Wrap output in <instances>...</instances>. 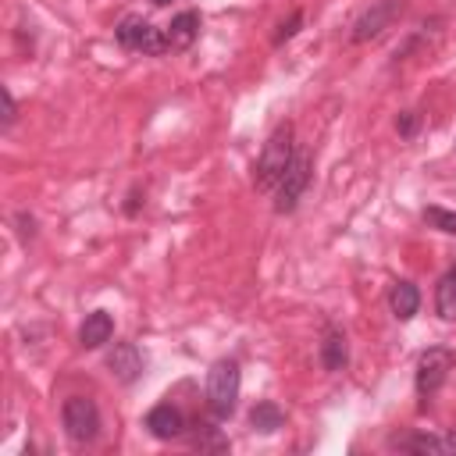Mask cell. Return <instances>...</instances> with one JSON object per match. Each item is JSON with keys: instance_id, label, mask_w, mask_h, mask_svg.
<instances>
[{"instance_id": "6da1fadb", "label": "cell", "mask_w": 456, "mask_h": 456, "mask_svg": "<svg viewBox=\"0 0 456 456\" xmlns=\"http://www.w3.org/2000/svg\"><path fill=\"white\" fill-rule=\"evenodd\" d=\"M292 157H296L292 125L281 121V125L267 135V142H264V150H260V157H256V167H253V182H256V189H260V192H274L278 182H281V175L289 171Z\"/></svg>"}, {"instance_id": "7a4b0ae2", "label": "cell", "mask_w": 456, "mask_h": 456, "mask_svg": "<svg viewBox=\"0 0 456 456\" xmlns=\"http://www.w3.org/2000/svg\"><path fill=\"white\" fill-rule=\"evenodd\" d=\"M239 385H242V374H239V363L235 360H217L210 370H207V406L217 420L232 417L235 406H239Z\"/></svg>"}, {"instance_id": "3957f363", "label": "cell", "mask_w": 456, "mask_h": 456, "mask_svg": "<svg viewBox=\"0 0 456 456\" xmlns=\"http://www.w3.org/2000/svg\"><path fill=\"white\" fill-rule=\"evenodd\" d=\"M61 420H64V435H68L75 445H89V442L100 435V410H96V403L86 399V395L64 399Z\"/></svg>"}, {"instance_id": "277c9868", "label": "cell", "mask_w": 456, "mask_h": 456, "mask_svg": "<svg viewBox=\"0 0 456 456\" xmlns=\"http://www.w3.org/2000/svg\"><path fill=\"white\" fill-rule=\"evenodd\" d=\"M114 36H118V43L125 50H135V53H146V57H157V53L167 50V36L157 25H150L146 18H139V14L121 18L118 28H114Z\"/></svg>"}, {"instance_id": "5b68a950", "label": "cell", "mask_w": 456, "mask_h": 456, "mask_svg": "<svg viewBox=\"0 0 456 456\" xmlns=\"http://www.w3.org/2000/svg\"><path fill=\"white\" fill-rule=\"evenodd\" d=\"M306 185H310V153H306V150H296L289 171L281 175V182H278V189H274V210H278V214L296 210V203H299V196L306 192Z\"/></svg>"}, {"instance_id": "8992f818", "label": "cell", "mask_w": 456, "mask_h": 456, "mask_svg": "<svg viewBox=\"0 0 456 456\" xmlns=\"http://www.w3.org/2000/svg\"><path fill=\"white\" fill-rule=\"evenodd\" d=\"M452 363H456V360H452L449 349H442V346L424 349L420 360H417V392H420V395H435V392L445 385Z\"/></svg>"}, {"instance_id": "52a82bcc", "label": "cell", "mask_w": 456, "mask_h": 456, "mask_svg": "<svg viewBox=\"0 0 456 456\" xmlns=\"http://www.w3.org/2000/svg\"><path fill=\"white\" fill-rule=\"evenodd\" d=\"M403 14V0H374L353 25V43H367V39H378L395 18Z\"/></svg>"}, {"instance_id": "ba28073f", "label": "cell", "mask_w": 456, "mask_h": 456, "mask_svg": "<svg viewBox=\"0 0 456 456\" xmlns=\"http://www.w3.org/2000/svg\"><path fill=\"white\" fill-rule=\"evenodd\" d=\"M107 370L121 381V385H132L139 374H142V353L135 342H118L110 353H107Z\"/></svg>"}, {"instance_id": "9c48e42d", "label": "cell", "mask_w": 456, "mask_h": 456, "mask_svg": "<svg viewBox=\"0 0 456 456\" xmlns=\"http://www.w3.org/2000/svg\"><path fill=\"white\" fill-rule=\"evenodd\" d=\"M146 431H150L153 438H160V442H171V438L185 435V417H182L178 406L160 403V406H153V410L146 413Z\"/></svg>"}, {"instance_id": "30bf717a", "label": "cell", "mask_w": 456, "mask_h": 456, "mask_svg": "<svg viewBox=\"0 0 456 456\" xmlns=\"http://www.w3.org/2000/svg\"><path fill=\"white\" fill-rule=\"evenodd\" d=\"M110 335H114V317H110L107 310H93V314H86V321H82V328H78V342H82L86 349H100V346H107Z\"/></svg>"}, {"instance_id": "8fae6325", "label": "cell", "mask_w": 456, "mask_h": 456, "mask_svg": "<svg viewBox=\"0 0 456 456\" xmlns=\"http://www.w3.org/2000/svg\"><path fill=\"white\" fill-rule=\"evenodd\" d=\"M164 36H167V50H189L196 43V36H200V14L196 11L175 14Z\"/></svg>"}, {"instance_id": "7c38bea8", "label": "cell", "mask_w": 456, "mask_h": 456, "mask_svg": "<svg viewBox=\"0 0 456 456\" xmlns=\"http://www.w3.org/2000/svg\"><path fill=\"white\" fill-rule=\"evenodd\" d=\"M346 360H349L346 335H342L335 324H328L324 335H321V363H324V370H342Z\"/></svg>"}, {"instance_id": "4fadbf2b", "label": "cell", "mask_w": 456, "mask_h": 456, "mask_svg": "<svg viewBox=\"0 0 456 456\" xmlns=\"http://www.w3.org/2000/svg\"><path fill=\"white\" fill-rule=\"evenodd\" d=\"M388 306L399 321H410L417 310H420V289L413 281H395L392 292H388Z\"/></svg>"}, {"instance_id": "5bb4252c", "label": "cell", "mask_w": 456, "mask_h": 456, "mask_svg": "<svg viewBox=\"0 0 456 456\" xmlns=\"http://www.w3.org/2000/svg\"><path fill=\"white\" fill-rule=\"evenodd\" d=\"M435 310L442 321H456V267L445 271L435 285Z\"/></svg>"}, {"instance_id": "9a60e30c", "label": "cell", "mask_w": 456, "mask_h": 456, "mask_svg": "<svg viewBox=\"0 0 456 456\" xmlns=\"http://www.w3.org/2000/svg\"><path fill=\"white\" fill-rule=\"evenodd\" d=\"M249 424H253L256 431L271 435V431H278V428L285 424V413H281V406H278V403H271V399H260V403L249 410Z\"/></svg>"}, {"instance_id": "2e32d148", "label": "cell", "mask_w": 456, "mask_h": 456, "mask_svg": "<svg viewBox=\"0 0 456 456\" xmlns=\"http://www.w3.org/2000/svg\"><path fill=\"white\" fill-rule=\"evenodd\" d=\"M403 449L428 452V456H456V438H438V435H413L403 442Z\"/></svg>"}, {"instance_id": "e0dca14e", "label": "cell", "mask_w": 456, "mask_h": 456, "mask_svg": "<svg viewBox=\"0 0 456 456\" xmlns=\"http://www.w3.org/2000/svg\"><path fill=\"white\" fill-rule=\"evenodd\" d=\"M189 445L200 449V452H224L228 449V438L221 435V428H210V424H196L192 435H189Z\"/></svg>"}, {"instance_id": "ac0fdd59", "label": "cell", "mask_w": 456, "mask_h": 456, "mask_svg": "<svg viewBox=\"0 0 456 456\" xmlns=\"http://www.w3.org/2000/svg\"><path fill=\"white\" fill-rule=\"evenodd\" d=\"M424 221L445 235H456V210H445V207H428L424 210Z\"/></svg>"}, {"instance_id": "d6986e66", "label": "cell", "mask_w": 456, "mask_h": 456, "mask_svg": "<svg viewBox=\"0 0 456 456\" xmlns=\"http://www.w3.org/2000/svg\"><path fill=\"white\" fill-rule=\"evenodd\" d=\"M299 25H303V11H292V18H289V21H281V25H278V32H274V46H281L285 39H292V36L299 32Z\"/></svg>"}, {"instance_id": "ffe728a7", "label": "cell", "mask_w": 456, "mask_h": 456, "mask_svg": "<svg viewBox=\"0 0 456 456\" xmlns=\"http://www.w3.org/2000/svg\"><path fill=\"white\" fill-rule=\"evenodd\" d=\"M395 128H399L403 139H410V135L417 132V114H413V110H403V114L395 118Z\"/></svg>"}, {"instance_id": "44dd1931", "label": "cell", "mask_w": 456, "mask_h": 456, "mask_svg": "<svg viewBox=\"0 0 456 456\" xmlns=\"http://www.w3.org/2000/svg\"><path fill=\"white\" fill-rule=\"evenodd\" d=\"M14 118H18V103H14L11 89H4V128H11V125H14Z\"/></svg>"}, {"instance_id": "7402d4cb", "label": "cell", "mask_w": 456, "mask_h": 456, "mask_svg": "<svg viewBox=\"0 0 456 456\" xmlns=\"http://www.w3.org/2000/svg\"><path fill=\"white\" fill-rule=\"evenodd\" d=\"M139 203H142V200H139V189H132V192H128V203H125V214H135Z\"/></svg>"}, {"instance_id": "603a6c76", "label": "cell", "mask_w": 456, "mask_h": 456, "mask_svg": "<svg viewBox=\"0 0 456 456\" xmlns=\"http://www.w3.org/2000/svg\"><path fill=\"white\" fill-rule=\"evenodd\" d=\"M150 4H153V7H164V4H171V0H150Z\"/></svg>"}]
</instances>
